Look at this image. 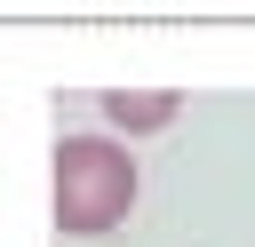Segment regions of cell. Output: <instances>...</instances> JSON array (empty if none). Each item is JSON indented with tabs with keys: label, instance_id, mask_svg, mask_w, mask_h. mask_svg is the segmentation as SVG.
<instances>
[{
	"label": "cell",
	"instance_id": "6da1fadb",
	"mask_svg": "<svg viewBox=\"0 0 255 247\" xmlns=\"http://www.w3.org/2000/svg\"><path fill=\"white\" fill-rule=\"evenodd\" d=\"M135 191H143V175H135V159H128L120 135H104V127L56 135V151H48V215H56L64 239L120 231L135 215Z\"/></svg>",
	"mask_w": 255,
	"mask_h": 247
},
{
	"label": "cell",
	"instance_id": "7a4b0ae2",
	"mask_svg": "<svg viewBox=\"0 0 255 247\" xmlns=\"http://www.w3.org/2000/svg\"><path fill=\"white\" fill-rule=\"evenodd\" d=\"M96 112H104V127L159 135V127H175V120H183V96H175V88H104V96H96Z\"/></svg>",
	"mask_w": 255,
	"mask_h": 247
}]
</instances>
